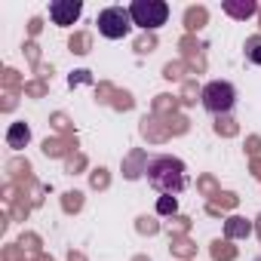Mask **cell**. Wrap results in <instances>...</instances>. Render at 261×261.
Segmentation results:
<instances>
[{"label": "cell", "instance_id": "cell-5", "mask_svg": "<svg viewBox=\"0 0 261 261\" xmlns=\"http://www.w3.org/2000/svg\"><path fill=\"white\" fill-rule=\"evenodd\" d=\"M80 16H83V4H80V0H53V4H49V19L59 28L74 25Z\"/></svg>", "mask_w": 261, "mask_h": 261}, {"label": "cell", "instance_id": "cell-10", "mask_svg": "<svg viewBox=\"0 0 261 261\" xmlns=\"http://www.w3.org/2000/svg\"><path fill=\"white\" fill-rule=\"evenodd\" d=\"M224 10H227L230 16H252V13H255V4H252V0H249L246 7H233V4H224Z\"/></svg>", "mask_w": 261, "mask_h": 261}, {"label": "cell", "instance_id": "cell-4", "mask_svg": "<svg viewBox=\"0 0 261 261\" xmlns=\"http://www.w3.org/2000/svg\"><path fill=\"white\" fill-rule=\"evenodd\" d=\"M98 34L108 40H123L129 31H133V16H129V7H105L98 13Z\"/></svg>", "mask_w": 261, "mask_h": 261}, {"label": "cell", "instance_id": "cell-8", "mask_svg": "<svg viewBox=\"0 0 261 261\" xmlns=\"http://www.w3.org/2000/svg\"><path fill=\"white\" fill-rule=\"evenodd\" d=\"M246 59L252 65H261V37H249L246 40Z\"/></svg>", "mask_w": 261, "mask_h": 261}, {"label": "cell", "instance_id": "cell-1", "mask_svg": "<svg viewBox=\"0 0 261 261\" xmlns=\"http://www.w3.org/2000/svg\"><path fill=\"white\" fill-rule=\"evenodd\" d=\"M145 175H148V185L160 197H175L188 188V166L178 157H154Z\"/></svg>", "mask_w": 261, "mask_h": 261}, {"label": "cell", "instance_id": "cell-2", "mask_svg": "<svg viewBox=\"0 0 261 261\" xmlns=\"http://www.w3.org/2000/svg\"><path fill=\"white\" fill-rule=\"evenodd\" d=\"M129 16H133V25H139L145 31H157L169 19V4H163V0H133L129 4Z\"/></svg>", "mask_w": 261, "mask_h": 261}, {"label": "cell", "instance_id": "cell-9", "mask_svg": "<svg viewBox=\"0 0 261 261\" xmlns=\"http://www.w3.org/2000/svg\"><path fill=\"white\" fill-rule=\"evenodd\" d=\"M178 212V200L175 197H160L157 200V215H175Z\"/></svg>", "mask_w": 261, "mask_h": 261}, {"label": "cell", "instance_id": "cell-6", "mask_svg": "<svg viewBox=\"0 0 261 261\" xmlns=\"http://www.w3.org/2000/svg\"><path fill=\"white\" fill-rule=\"evenodd\" d=\"M28 142H31V126H28L25 120L10 123V129H7V145H10V148H16V151H22Z\"/></svg>", "mask_w": 261, "mask_h": 261}, {"label": "cell", "instance_id": "cell-3", "mask_svg": "<svg viewBox=\"0 0 261 261\" xmlns=\"http://www.w3.org/2000/svg\"><path fill=\"white\" fill-rule=\"evenodd\" d=\"M200 101H203V108H206L209 114L221 117V114H230V111H233V105H237V89H233V83H227V80H212V83L203 86Z\"/></svg>", "mask_w": 261, "mask_h": 261}, {"label": "cell", "instance_id": "cell-7", "mask_svg": "<svg viewBox=\"0 0 261 261\" xmlns=\"http://www.w3.org/2000/svg\"><path fill=\"white\" fill-rule=\"evenodd\" d=\"M252 233V224L246 218H230L224 224V237H249Z\"/></svg>", "mask_w": 261, "mask_h": 261}]
</instances>
